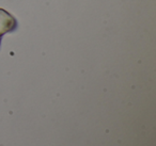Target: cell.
<instances>
[{"instance_id":"obj_1","label":"cell","mask_w":156,"mask_h":146,"mask_svg":"<svg viewBox=\"0 0 156 146\" xmlns=\"http://www.w3.org/2000/svg\"><path fill=\"white\" fill-rule=\"evenodd\" d=\"M18 23L12 14L5 10L0 9V36L5 33H11L17 29Z\"/></svg>"},{"instance_id":"obj_2","label":"cell","mask_w":156,"mask_h":146,"mask_svg":"<svg viewBox=\"0 0 156 146\" xmlns=\"http://www.w3.org/2000/svg\"><path fill=\"white\" fill-rule=\"evenodd\" d=\"M0 44H1V36H0Z\"/></svg>"}]
</instances>
